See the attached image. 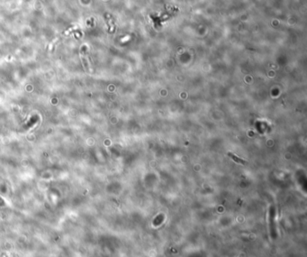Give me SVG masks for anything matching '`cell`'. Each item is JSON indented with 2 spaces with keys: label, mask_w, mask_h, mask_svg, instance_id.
Listing matches in <instances>:
<instances>
[{
  "label": "cell",
  "mask_w": 307,
  "mask_h": 257,
  "mask_svg": "<svg viewBox=\"0 0 307 257\" xmlns=\"http://www.w3.org/2000/svg\"><path fill=\"white\" fill-rule=\"evenodd\" d=\"M229 154V156L233 160V161H235L236 163H241V164H246V162L244 161V160H242V159H241V158H239L238 156H236V155H234V154Z\"/></svg>",
  "instance_id": "cell-1"
}]
</instances>
